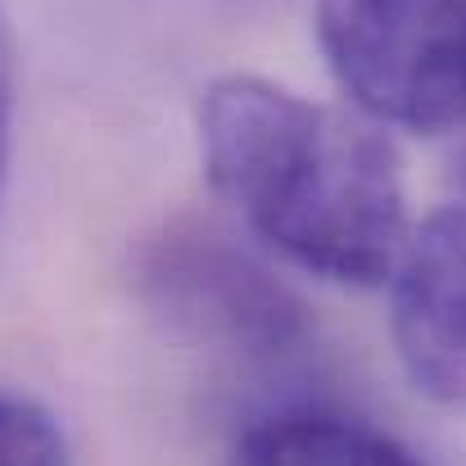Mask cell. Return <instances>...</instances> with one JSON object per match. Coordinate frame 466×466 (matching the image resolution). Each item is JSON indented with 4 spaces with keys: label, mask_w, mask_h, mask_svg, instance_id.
<instances>
[{
    "label": "cell",
    "mask_w": 466,
    "mask_h": 466,
    "mask_svg": "<svg viewBox=\"0 0 466 466\" xmlns=\"http://www.w3.org/2000/svg\"><path fill=\"white\" fill-rule=\"evenodd\" d=\"M199 150L213 190L295 268L339 286L390 277L408 240L403 177L358 118L231 73L199 100Z\"/></svg>",
    "instance_id": "6da1fadb"
},
{
    "label": "cell",
    "mask_w": 466,
    "mask_h": 466,
    "mask_svg": "<svg viewBox=\"0 0 466 466\" xmlns=\"http://www.w3.org/2000/svg\"><path fill=\"white\" fill-rule=\"evenodd\" d=\"M141 286L181 330L249 358H281L309 339L304 304L231 236L172 222L141 249Z\"/></svg>",
    "instance_id": "3957f363"
},
{
    "label": "cell",
    "mask_w": 466,
    "mask_h": 466,
    "mask_svg": "<svg viewBox=\"0 0 466 466\" xmlns=\"http://www.w3.org/2000/svg\"><path fill=\"white\" fill-rule=\"evenodd\" d=\"M0 466H68V435L50 408L0 390Z\"/></svg>",
    "instance_id": "8992f818"
},
{
    "label": "cell",
    "mask_w": 466,
    "mask_h": 466,
    "mask_svg": "<svg viewBox=\"0 0 466 466\" xmlns=\"http://www.w3.org/2000/svg\"><path fill=\"white\" fill-rule=\"evenodd\" d=\"M390 326L408 380L466 412V208L431 213L390 268Z\"/></svg>",
    "instance_id": "277c9868"
},
{
    "label": "cell",
    "mask_w": 466,
    "mask_h": 466,
    "mask_svg": "<svg viewBox=\"0 0 466 466\" xmlns=\"http://www.w3.org/2000/svg\"><path fill=\"white\" fill-rule=\"evenodd\" d=\"M9 141H14V46H9V27L0 18V186H5V167H9Z\"/></svg>",
    "instance_id": "52a82bcc"
},
{
    "label": "cell",
    "mask_w": 466,
    "mask_h": 466,
    "mask_svg": "<svg viewBox=\"0 0 466 466\" xmlns=\"http://www.w3.org/2000/svg\"><path fill=\"white\" fill-rule=\"evenodd\" d=\"M227 466H421L394 435L335 417V412H277L249 426Z\"/></svg>",
    "instance_id": "5b68a950"
},
{
    "label": "cell",
    "mask_w": 466,
    "mask_h": 466,
    "mask_svg": "<svg viewBox=\"0 0 466 466\" xmlns=\"http://www.w3.org/2000/svg\"><path fill=\"white\" fill-rule=\"evenodd\" d=\"M317 46L367 118L421 137L466 127V0H321Z\"/></svg>",
    "instance_id": "7a4b0ae2"
}]
</instances>
